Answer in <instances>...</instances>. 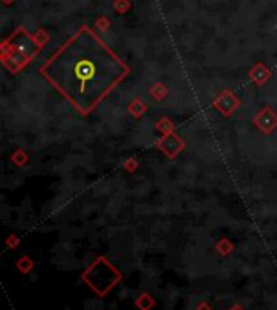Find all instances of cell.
<instances>
[{"label":"cell","mask_w":277,"mask_h":310,"mask_svg":"<svg viewBox=\"0 0 277 310\" xmlns=\"http://www.w3.org/2000/svg\"><path fill=\"white\" fill-rule=\"evenodd\" d=\"M125 69L106 49H72L47 64L44 75L83 114L93 111L122 80Z\"/></svg>","instance_id":"obj_1"}]
</instances>
